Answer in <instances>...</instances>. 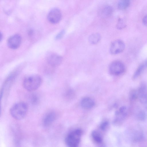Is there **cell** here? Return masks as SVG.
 <instances>
[{
  "label": "cell",
  "mask_w": 147,
  "mask_h": 147,
  "mask_svg": "<svg viewBox=\"0 0 147 147\" xmlns=\"http://www.w3.org/2000/svg\"><path fill=\"white\" fill-rule=\"evenodd\" d=\"M42 79L37 74H32L26 77L23 81V85L29 91H33L38 89L41 85Z\"/></svg>",
  "instance_id": "obj_1"
},
{
  "label": "cell",
  "mask_w": 147,
  "mask_h": 147,
  "mask_svg": "<svg viewBox=\"0 0 147 147\" xmlns=\"http://www.w3.org/2000/svg\"><path fill=\"white\" fill-rule=\"evenodd\" d=\"M28 106L26 103L20 102L14 104L10 110L11 115L14 119L20 120L23 119L27 115Z\"/></svg>",
  "instance_id": "obj_2"
},
{
  "label": "cell",
  "mask_w": 147,
  "mask_h": 147,
  "mask_svg": "<svg viewBox=\"0 0 147 147\" xmlns=\"http://www.w3.org/2000/svg\"><path fill=\"white\" fill-rule=\"evenodd\" d=\"M82 134V131L77 129L69 134L65 140L68 147H78Z\"/></svg>",
  "instance_id": "obj_3"
},
{
  "label": "cell",
  "mask_w": 147,
  "mask_h": 147,
  "mask_svg": "<svg viewBox=\"0 0 147 147\" xmlns=\"http://www.w3.org/2000/svg\"><path fill=\"white\" fill-rule=\"evenodd\" d=\"M125 70L123 63L119 61L113 62L110 65L109 71L110 73L113 75L118 76L123 74Z\"/></svg>",
  "instance_id": "obj_4"
},
{
  "label": "cell",
  "mask_w": 147,
  "mask_h": 147,
  "mask_svg": "<svg viewBox=\"0 0 147 147\" xmlns=\"http://www.w3.org/2000/svg\"><path fill=\"white\" fill-rule=\"evenodd\" d=\"M128 115L127 108L125 106L121 107L116 112L114 123L117 125L121 124Z\"/></svg>",
  "instance_id": "obj_5"
},
{
  "label": "cell",
  "mask_w": 147,
  "mask_h": 147,
  "mask_svg": "<svg viewBox=\"0 0 147 147\" xmlns=\"http://www.w3.org/2000/svg\"><path fill=\"white\" fill-rule=\"evenodd\" d=\"M125 48V45L122 40L118 39L113 41L110 47V53L114 55L122 52Z\"/></svg>",
  "instance_id": "obj_6"
},
{
  "label": "cell",
  "mask_w": 147,
  "mask_h": 147,
  "mask_svg": "<svg viewBox=\"0 0 147 147\" xmlns=\"http://www.w3.org/2000/svg\"><path fill=\"white\" fill-rule=\"evenodd\" d=\"M138 98L142 106L147 109V87L144 84H142L138 90Z\"/></svg>",
  "instance_id": "obj_7"
},
{
  "label": "cell",
  "mask_w": 147,
  "mask_h": 147,
  "mask_svg": "<svg viewBox=\"0 0 147 147\" xmlns=\"http://www.w3.org/2000/svg\"><path fill=\"white\" fill-rule=\"evenodd\" d=\"M62 14L60 10L57 8H54L49 12L48 16V20L53 24H56L61 20Z\"/></svg>",
  "instance_id": "obj_8"
},
{
  "label": "cell",
  "mask_w": 147,
  "mask_h": 147,
  "mask_svg": "<svg viewBox=\"0 0 147 147\" xmlns=\"http://www.w3.org/2000/svg\"><path fill=\"white\" fill-rule=\"evenodd\" d=\"M48 63L51 65L56 67L59 65L62 61V57L59 55L53 53L48 54L47 57Z\"/></svg>",
  "instance_id": "obj_9"
},
{
  "label": "cell",
  "mask_w": 147,
  "mask_h": 147,
  "mask_svg": "<svg viewBox=\"0 0 147 147\" xmlns=\"http://www.w3.org/2000/svg\"><path fill=\"white\" fill-rule=\"evenodd\" d=\"M21 41V38L18 34H13L8 39L7 44L9 48L12 49L18 48L20 46Z\"/></svg>",
  "instance_id": "obj_10"
},
{
  "label": "cell",
  "mask_w": 147,
  "mask_h": 147,
  "mask_svg": "<svg viewBox=\"0 0 147 147\" xmlns=\"http://www.w3.org/2000/svg\"><path fill=\"white\" fill-rule=\"evenodd\" d=\"M113 12V7L110 5H106L100 8L98 11V14L101 17L105 18L110 16Z\"/></svg>",
  "instance_id": "obj_11"
},
{
  "label": "cell",
  "mask_w": 147,
  "mask_h": 147,
  "mask_svg": "<svg viewBox=\"0 0 147 147\" xmlns=\"http://www.w3.org/2000/svg\"><path fill=\"white\" fill-rule=\"evenodd\" d=\"M57 114L54 111H51L47 113L44 117L43 122L45 125L48 126L51 124L55 120Z\"/></svg>",
  "instance_id": "obj_12"
},
{
  "label": "cell",
  "mask_w": 147,
  "mask_h": 147,
  "mask_svg": "<svg viewBox=\"0 0 147 147\" xmlns=\"http://www.w3.org/2000/svg\"><path fill=\"white\" fill-rule=\"evenodd\" d=\"M95 102L93 100L88 97L83 98L81 102L82 107L85 109H90L94 106Z\"/></svg>",
  "instance_id": "obj_13"
},
{
  "label": "cell",
  "mask_w": 147,
  "mask_h": 147,
  "mask_svg": "<svg viewBox=\"0 0 147 147\" xmlns=\"http://www.w3.org/2000/svg\"><path fill=\"white\" fill-rule=\"evenodd\" d=\"M101 39V36L98 33H96L90 35L88 38L89 42L93 45L98 43Z\"/></svg>",
  "instance_id": "obj_14"
},
{
  "label": "cell",
  "mask_w": 147,
  "mask_h": 147,
  "mask_svg": "<svg viewBox=\"0 0 147 147\" xmlns=\"http://www.w3.org/2000/svg\"><path fill=\"white\" fill-rule=\"evenodd\" d=\"M147 67V61L140 65L134 73L133 78L134 79L137 78Z\"/></svg>",
  "instance_id": "obj_15"
},
{
  "label": "cell",
  "mask_w": 147,
  "mask_h": 147,
  "mask_svg": "<svg viewBox=\"0 0 147 147\" xmlns=\"http://www.w3.org/2000/svg\"><path fill=\"white\" fill-rule=\"evenodd\" d=\"M130 4V1L129 0H120L118 3L117 7L120 10H123L128 7Z\"/></svg>",
  "instance_id": "obj_16"
},
{
  "label": "cell",
  "mask_w": 147,
  "mask_h": 147,
  "mask_svg": "<svg viewBox=\"0 0 147 147\" xmlns=\"http://www.w3.org/2000/svg\"><path fill=\"white\" fill-rule=\"evenodd\" d=\"M92 136L94 140L97 143H100L102 141V138L99 133L96 131H93Z\"/></svg>",
  "instance_id": "obj_17"
},
{
  "label": "cell",
  "mask_w": 147,
  "mask_h": 147,
  "mask_svg": "<svg viewBox=\"0 0 147 147\" xmlns=\"http://www.w3.org/2000/svg\"><path fill=\"white\" fill-rule=\"evenodd\" d=\"M129 98L131 103L135 102L138 99V91L135 90H131L130 93Z\"/></svg>",
  "instance_id": "obj_18"
},
{
  "label": "cell",
  "mask_w": 147,
  "mask_h": 147,
  "mask_svg": "<svg viewBox=\"0 0 147 147\" xmlns=\"http://www.w3.org/2000/svg\"><path fill=\"white\" fill-rule=\"evenodd\" d=\"M30 102L33 105H36L38 103L39 99L38 97L35 94H32L30 97Z\"/></svg>",
  "instance_id": "obj_19"
},
{
  "label": "cell",
  "mask_w": 147,
  "mask_h": 147,
  "mask_svg": "<svg viewBox=\"0 0 147 147\" xmlns=\"http://www.w3.org/2000/svg\"><path fill=\"white\" fill-rule=\"evenodd\" d=\"M126 25L123 20L121 18H119L116 25L117 28L121 29L125 27Z\"/></svg>",
  "instance_id": "obj_20"
},
{
  "label": "cell",
  "mask_w": 147,
  "mask_h": 147,
  "mask_svg": "<svg viewBox=\"0 0 147 147\" xmlns=\"http://www.w3.org/2000/svg\"><path fill=\"white\" fill-rule=\"evenodd\" d=\"M137 116L140 120H143L144 119L146 116L145 113L143 111H141L138 113Z\"/></svg>",
  "instance_id": "obj_21"
},
{
  "label": "cell",
  "mask_w": 147,
  "mask_h": 147,
  "mask_svg": "<svg viewBox=\"0 0 147 147\" xmlns=\"http://www.w3.org/2000/svg\"><path fill=\"white\" fill-rule=\"evenodd\" d=\"M109 123L107 121H105L102 122L100 124V128L103 131L105 130L108 126Z\"/></svg>",
  "instance_id": "obj_22"
},
{
  "label": "cell",
  "mask_w": 147,
  "mask_h": 147,
  "mask_svg": "<svg viewBox=\"0 0 147 147\" xmlns=\"http://www.w3.org/2000/svg\"><path fill=\"white\" fill-rule=\"evenodd\" d=\"M142 22L144 25L147 26V14L143 18Z\"/></svg>",
  "instance_id": "obj_23"
},
{
  "label": "cell",
  "mask_w": 147,
  "mask_h": 147,
  "mask_svg": "<svg viewBox=\"0 0 147 147\" xmlns=\"http://www.w3.org/2000/svg\"><path fill=\"white\" fill-rule=\"evenodd\" d=\"M65 32V31L64 30H62L58 35L57 37L58 38H61L64 35Z\"/></svg>",
  "instance_id": "obj_24"
}]
</instances>
